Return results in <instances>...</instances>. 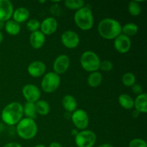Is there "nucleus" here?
<instances>
[{
  "label": "nucleus",
  "mask_w": 147,
  "mask_h": 147,
  "mask_svg": "<svg viewBox=\"0 0 147 147\" xmlns=\"http://www.w3.org/2000/svg\"><path fill=\"white\" fill-rule=\"evenodd\" d=\"M61 83L60 76L54 72H49L44 75L41 81V88L46 93H52L55 91Z\"/></svg>",
  "instance_id": "423d86ee"
},
{
  "label": "nucleus",
  "mask_w": 147,
  "mask_h": 147,
  "mask_svg": "<svg viewBox=\"0 0 147 147\" xmlns=\"http://www.w3.org/2000/svg\"><path fill=\"white\" fill-rule=\"evenodd\" d=\"M58 27L57 20L54 17H47L40 22V31L44 35H51L54 34Z\"/></svg>",
  "instance_id": "ddd939ff"
},
{
  "label": "nucleus",
  "mask_w": 147,
  "mask_h": 147,
  "mask_svg": "<svg viewBox=\"0 0 147 147\" xmlns=\"http://www.w3.org/2000/svg\"><path fill=\"white\" fill-rule=\"evenodd\" d=\"M14 8L9 0H0V21H8L12 17Z\"/></svg>",
  "instance_id": "2eb2a0df"
},
{
  "label": "nucleus",
  "mask_w": 147,
  "mask_h": 147,
  "mask_svg": "<svg viewBox=\"0 0 147 147\" xmlns=\"http://www.w3.org/2000/svg\"><path fill=\"white\" fill-rule=\"evenodd\" d=\"M62 105L63 109L68 113H73L77 109V100L71 95H66L63 98Z\"/></svg>",
  "instance_id": "6ab92c4d"
},
{
  "label": "nucleus",
  "mask_w": 147,
  "mask_h": 147,
  "mask_svg": "<svg viewBox=\"0 0 147 147\" xmlns=\"http://www.w3.org/2000/svg\"><path fill=\"white\" fill-rule=\"evenodd\" d=\"M39 2H40V3H45V2H46V1H39Z\"/></svg>",
  "instance_id": "ea45409f"
},
{
  "label": "nucleus",
  "mask_w": 147,
  "mask_h": 147,
  "mask_svg": "<svg viewBox=\"0 0 147 147\" xmlns=\"http://www.w3.org/2000/svg\"><path fill=\"white\" fill-rule=\"evenodd\" d=\"M122 26L116 20L112 18H105L99 22L98 24V32L100 37L106 40H111L121 34Z\"/></svg>",
  "instance_id": "f257e3e1"
},
{
  "label": "nucleus",
  "mask_w": 147,
  "mask_h": 147,
  "mask_svg": "<svg viewBox=\"0 0 147 147\" xmlns=\"http://www.w3.org/2000/svg\"><path fill=\"white\" fill-rule=\"evenodd\" d=\"M134 107L139 113H146L147 112V95L146 93H142L138 95L135 100H134Z\"/></svg>",
  "instance_id": "f3484780"
},
{
  "label": "nucleus",
  "mask_w": 147,
  "mask_h": 147,
  "mask_svg": "<svg viewBox=\"0 0 147 147\" xmlns=\"http://www.w3.org/2000/svg\"><path fill=\"white\" fill-rule=\"evenodd\" d=\"M4 27V22L0 21V30H1V29Z\"/></svg>",
  "instance_id": "4c0bfd02"
},
{
  "label": "nucleus",
  "mask_w": 147,
  "mask_h": 147,
  "mask_svg": "<svg viewBox=\"0 0 147 147\" xmlns=\"http://www.w3.org/2000/svg\"><path fill=\"white\" fill-rule=\"evenodd\" d=\"M23 106L19 102H11L4 108L1 117L3 122L9 126L17 125L23 117Z\"/></svg>",
  "instance_id": "f03ea898"
},
{
  "label": "nucleus",
  "mask_w": 147,
  "mask_h": 147,
  "mask_svg": "<svg viewBox=\"0 0 147 147\" xmlns=\"http://www.w3.org/2000/svg\"><path fill=\"white\" fill-rule=\"evenodd\" d=\"M3 40H4V35H3L2 32H1V30H0V43L2 42Z\"/></svg>",
  "instance_id": "e433bc0d"
},
{
  "label": "nucleus",
  "mask_w": 147,
  "mask_h": 147,
  "mask_svg": "<svg viewBox=\"0 0 147 147\" xmlns=\"http://www.w3.org/2000/svg\"><path fill=\"white\" fill-rule=\"evenodd\" d=\"M23 97L26 100V102H30V103H35L38 101L41 96V92L37 86L32 83L25 85L22 88Z\"/></svg>",
  "instance_id": "1a4fd4ad"
},
{
  "label": "nucleus",
  "mask_w": 147,
  "mask_h": 147,
  "mask_svg": "<svg viewBox=\"0 0 147 147\" xmlns=\"http://www.w3.org/2000/svg\"><path fill=\"white\" fill-rule=\"evenodd\" d=\"M30 15V11L25 7H19L14 10L12 14V20L15 21L18 24L25 22L29 19Z\"/></svg>",
  "instance_id": "a211bd4d"
},
{
  "label": "nucleus",
  "mask_w": 147,
  "mask_h": 147,
  "mask_svg": "<svg viewBox=\"0 0 147 147\" xmlns=\"http://www.w3.org/2000/svg\"><path fill=\"white\" fill-rule=\"evenodd\" d=\"M114 48L118 53L121 54H125L130 50L131 47V41L130 37L123 34H121L116 38L114 39L113 42Z\"/></svg>",
  "instance_id": "f8f14e48"
},
{
  "label": "nucleus",
  "mask_w": 147,
  "mask_h": 147,
  "mask_svg": "<svg viewBox=\"0 0 147 147\" xmlns=\"http://www.w3.org/2000/svg\"><path fill=\"white\" fill-rule=\"evenodd\" d=\"M62 44L67 49H75L79 45L80 37L78 34L72 30H67L62 34L60 37Z\"/></svg>",
  "instance_id": "9d476101"
},
{
  "label": "nucleus",
  "mask_w": 147,
  "mask_h": 147,
  "mask_svg": "<svg viewBox=\"0 0 147 147\" xmlns=\"http://www.w3.org/2000/svg\"><path fill=\"white\" fill-rule=\"evenodd\" d=\"M80 62L83 70L89 73H93L99 70L101 61L96 53L88 50L81 55Z\"/></svg>",
  "instance_id": "39448f33"
},
{
  "label": "nucleus",
  "mask_w": 147,
  "mask_h": 147,
  "mask_svg": "<svg viewBox=\"0 0 147 147\" xmlns=\"http://www.w3.org/2000/svg\"><path fill=\"white\" fill-rule=\"evenodd\" d=\"M78 129H76L72 130V135H74V136H76L78 134Z\"/></svg>",
  "instance_id": "c9c22d12"
},
{
  "label": "nucleus",
  "mask_w": 147,
  "mask_h": 147,
  "mask_svg": "<svg viewBox=\"0 0 147 147\" xmlns=\"http://www.w3.org/2000/svg\"><path fill=\"white\" fill-rule=\"evenodd\" d=\"M121 82L126 87H132L136 83V76L130 72L126 73L122 76Z\"/></svg>",
  "instance_id": "cd10ccee"
},
{
  "label": "nucleus",
  "mask_w": 147,
  "mask_h": 147,
  "mask_svg": "<svg viewBox=\"0 0 147 147\" xmlns=\"http://www.w3.org/2000/svg\"><path fill=\"white\" fill-rule=\"evenodd\" d=\"M26 26H27L28 30H30L31 32H34L39 30L40 27V22L36 19H32L27 22Z\"/></svg>",
  "instance_id": "c85d7f7f"
},
{
  "label": "nucleus",
  "mask_w": 147,
  "mask_h": 147,
  "mask_svg": "<svg viewBox=\"0 0 147 147\" xmlns=\"http://www.w3.org/2000/svg\"><path fill=\"white\" fill-rule=\"evenodd\" d=\"M70 60L67 55H60L57 56L53 63V72L60 76L65 73L70 67Z\"/></svg>",
  "instance_id": "9b49d317"
},
{
  "label": "nucleus",
  "mask_w": 147,
  "mask_h": 147,
  "mask_svg": "<svg viewBox=\"0 0 147 147\" xmlns=\"http://www.w3.org/2000/svg\"><path fill=\"white\" fill-rule=\"evenodd\" d=\"M129 147H147L146 142L142 139L136 138L130 141Z\"/></svg>",
  "instance_id": "c756f323"
},
{
  "label": "nucleus",
  "mask_w": 147,
  "mask_h": 147,
  "mask_svg": "<svg viewBox=\"0 0 147 147\" xmlns=\"http://www.w3.org/2000/svg\"><path fill=\"white\" fill-rule=\"evenodd\" d=\"M138 31H139V27L137 24L134 22H128L122 26V34H125L129 37L136 35L138 33Z\"/></svg>",
  "instance_id": "b1692460"
},
{
  "label": "nucleus",
  "mask_w": 147,
  "mask_h": 147,
  "mask_svg": "<svg viewBox=\"0 0 147 147\" xmlns=\"http://www.w3.org/2000/svg\"><path fill=\"white\" fill-rule=\"evenodd\" d=\"M128 11L134 17H137L142 13V7L138 1H131L128 5Z\"/></svg>",
  "instance_id": "bb28decb"
},
{
  "label": "nucleus",
  "mask_w": 147,
  "mask_h": 147,
  "mask_svg": "<svg viewBox=\"0 0 147 147\" xmlns=\"http://www.w3.org/2000/svg\"><path fill=\"white\" fill-rule=\"evenodd\" d=\"M71 120L78 130H86L89 125L88 115L86 111L81 109H77L72 113Z\"/></svg>",
  "instance_id": "6e6552de"
},
{
  "label": "nucleus",
  "mask_w": 147,
  "mask_h": 147,
  "mask_svg": "<svg viewBox=\"0 0 147 147\" xmlns=\"http://www.w3.org/2000/svg\"><path fill=\"white\" fill-rule=\"evenodd\" d=\"M96 142V134L90 130L80 131L75 136V143L78 147H93Z\"/></svg>",
  "instance_id": "0eeeda50"
},
{
  "label": "nucleus",
  "mask_w": 147,
  "mask_h": 147,
  "mask_svg": "<svg viewBox=\"0 0 147 147\" xmlns=\"http://www.w3.org/2000/svg\"><path fill=\"white\" fill-rule=\"evenodd\" d=\"M36 111L40 116H47L50 111V106L48 102L45 100H39L35 103Z\"/></svg>",
  "instance_id": "393cba45"
},
{
  "label": "nucleus",
  "mask_w": 147,
  "mask_h": 147,
  "mask_svg": "<svg viewBox=\"0 0 147 147\" xmlns=\"http://www.w3.org/2000/svg\"><path fill=\"white\" fill-rule=\"evenodd\" d=\"M48 147H63V146H62L60 143H58V142H53L50 144Z\"/></svg>",
  "instance_id": "72a5a7b5"
},
{
  "label": "nucleus",
  "mask_w": 147,
  "mask_h": 147,
  "mask_svg": "<svg viewBox=\"0 0 147 147\" xmlns=\"http://www.w3.org/2000/svg\"><path fill=\"white\" fill-rule=\"evenodd\" d=\"M3 147H22L19 143L17 142H9V143L6 144Z\"/></svg>",
  "instance_id": "473e14b6"
},
{
  "label": "nucleus",
  "mask_w": 147,
  "mask_h": 147,
  "mask_svg": "<svg viewBox=\"0 0 147 147\" xmlns=\"http://www.w3.org/2000/svg\"><path fill=\"white\" fill-rule=\"evenodd\" d=\"M17 134L24 140H30L35 137L38 131L37 123L34 119L24 118L16 126Z\"/></svg>",
  "instance_id": "7ed1b4c3"
},
{
  "label": "nucleus",
  "mask_w": 147,
  "mask_h": 147,
  "mask_svg": "<svg viewBox=\"0 0 147 147\" xmlns=\"http://www.w3.org/2000/svg\"><path fill=\"white\" fill-rule=\"evenodd\" d=\"M103 80V76L101 73L98 71H95L90 73V75L88 76L87 83L90 87L97 88L101 84Z\"/></svg>",
  "instance_id": "412c9836"
},
{
  "label": "nucleus",
  "mask_w": 147,
  "mask_h": 147,
  "mask_svg": "<svg viewBox=\"0 0 147 147\" xmlns=\"http://www.w3.org/2000/svg\"><path fill=\"white\" fill-rule=\"evenodd\" d=\"M98 147H113L111 144H103L99 145Z\"/></svg>",
  "instance_id": "f704fd0d"
},
{
  "label": "nucleus",
  "mask_w": 147,
  "mask_h": 147,
  "mask_svg": "<svg viewBox=\"0 0 147 147\" xmlns=\"http://www.w3.org/2000/svg\"><path fill=\"white\" fill-rule=\"evenodd\" d=\"M64 4L66 8L77 11L84 7L85 1L83 0H65Z\"/></svg>",
  "instance_id": "a878e982"
},
{
  "label": "nucleus",
  "mask_w": 147,
  "mask_h": 147,
  "mask_svg": "<svg viewBox=\"0 0 147 147\" xmlns=\"http://www.w3.org/2000/svg\"><path fill=\"white\" fill-rule=\"evenodd\" d=\"M46 72V65L42 61L35 60L30 63L27 67V73L33 78H40Z\"/></svg>",
  "instance_id": "4468645a"
},
{
  "label": "nucleus",
  "mask_w": 147,
  "mask_h": 147,
  "mask_svg": "<svg viewBox=\"0 0 147 147\" xmlns=\"http://www.w3.org/2000/svg\"><path fill=\"white\" fill-rule=\"evenodd\" d=\"M74 22L81 30L88 31L91 30L94 24L92 10L86 6L77 10L74 14Z\"/></svg>",
  "instance_id": "20e7f679"
},
{
  "label": "nucleus",
  "mask_w": 147,
  "mask_h": 147,
  "mask_svg": "<svg viewBox=\"0 0 147 147\" xmlns=\"http://www.w3.org/2000/svg\"><path fill=\"white\" fill-rule=\"evenodd\" d=\"M45 43V35L40 30L32 32L30 36V44L32 47L36 50L40 49Z\"/></svg>",
  "instance_id": "dca6fc26"
},
{
  "label": "nucleus",
  "mask_w": 147,
  "mask_h": 147,
  "mask_svg": "<svg viewBox=\"0 0 147 147\" xmlns=\"http://www.w3.org/2000/svg\"><path fill=\"white\" fill-rule=\"evenodd\" d=\"M23 106V115L26 116V118L34 119L37 117V111H36L35 103H30V102H25Z\"/></svg>",
  "instance_id": "4be33fe9"
},
{
  "label": "nucleus",
  "mask_w": 147,
  "mask_h": 147,
  "mask_svg": "<svg viewBox=\"0 0 147 147\" xmlns=\"http://www.w3.org/2000/svg\"><path fill=\"white\" fill-rule=\"evenodd\" d=\"M119 103L123 109L129 110L134 108V99L126 93H122L119 96Z\"/></svg>",
  "instance_id": "5701e85b"
},
{
  "label": "nucleus",
  "mask_w": 147,
  "mask_h": 147,
  "mask_svg": "<svg viewBox=\"0 0 147 147\" xmlns=\"http://www.w3.org/2000/svg\"><path fill=\"white\" fill-rule=\"evenodd\" d=\"M4 29L7 34L11 36H16L21 31L20 24L12 20H9L4 22Z\"/></svg>",
  "instance_id": "aec40b11"
},
{
  "label": "nucleus",
  "mask_w": 147,
  "mask_h": 147,
  "mask_svg": "<svg viewBox=\"0 0 147 147\" xmlns=\"http://www.w3.org/2000/svg\"><path fill=\"white\" fill-rule=\"evenodd\" d=\"M33 147H46V146H44L43 144H37V145H36V146H34Z\"/></svg>",
  "instance_id": "58836bf2"
},
{
  "label": "nucleus",
  "mask_w": 147,
  "mask_h": 147,
  "mask_svg": "<svg viewBox=\"0 0 147 147\" xmlns=\"http://www.w3.org/2000/svg\"><path fill=\"white\" fill-rule=\"evenodd\" d=\"M113 64L111 60H105L103 61L100 62L99 70H101L102 71L104 72H109L113 69Z\"/></svg>",
  "instance_id": "7c9ffc66"
},
{
  "label": "nucleus",
  "mask_w": 147,
  "mask_h": 147,
  "mask_svg": "<svg viewBox=\"0 0 147 147\" xmlns=\"http://www.w3.org/2000/svg\"><path fill=\"white\" fill-rule=\"evenodd\" d=\"M132 91L135 93V94L140 95L143 93V88H142V86L140 84H138V83H135L133 86L131 87Z\"/></svg>",
  "instance_id": "2f4dec72"
}]
</instances>
